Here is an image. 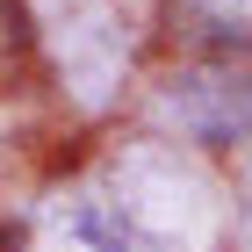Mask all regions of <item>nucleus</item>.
Listing matches in <instances>:
<instances>
[{"instance_id": "nucleus-1", "label": "nucleus", "mask_w": 252, "mask_h": 252, "mask_svg": "<svg viewBox=\"0 0 252 252\" xmlns=\"http://www.w3.org/2000/svg\"><path fill=\"white\" fill-rule=\"evenodd\" d=\"M166 188H144V158L116 188H79L51 194L29 216V252H194L173 238V202H180V166H166Z\"/></svg>"}, {"instance_id": "nucleus-2", "label": "nucleus", "mask_w": 252, "mask_h": 252, "mask_svg": "<svg viewBox=\"0 0 252 252\" xmlns=\"http://www.w3.org/2000/svg\"><path fill=\"white\" fill-rule=\"evenodd\" d=\"M166 108L180 116V130L202 137V144H231V137H252V79H173Z\"/></svg>"}, {"instance_id": "nucleus-3", "label": "nucleus", "mask_w": 252, "mask_h": 252, "mask_svg": "<svg viewBox=\"0 0 252 252\" xmlns=\"http://www.w3.org/2000/svg\"><path fill=\"white\" fill-rule=\"evenodd\" d=\"M188 7H202L209 22H245L252 15V0H188Z\"/></svg>"}, {"instance_id": "nucleus-4", "label": "nucleus", "mask_w": 252, "mask_h": 252, "mask_svg": "<svg viewBox=\"0 0 252 252\" xmlns=\"http://www.w3.org/2000/svg\"><path fill=\"white\" fill-rule=\"evenodd\" d=\"M238 238L252 245V180H245V194H238Z\"/></svg>"}]
</instances>
